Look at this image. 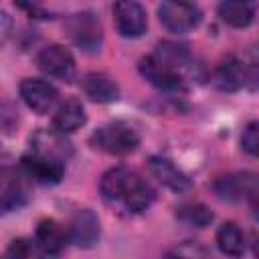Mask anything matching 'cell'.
Returning a JSON list of instances; mask_svg holds the SVG:
<instances>
[{"label":"cell","instance_id":"ba28073f","mask_svg":"<svg viewBox=\"0 0 259 259\" xmlns=\"http://www.w3.org/2000/svg\"><path fill=\"white\" fill-rule=\"evenodd\" d=\"M113 18H115L117 32L125 38H138L146 32V26H148L146 10L138 2H132V0L115 2L113 4Z\"/></svg>","mask_w":259,"mask_h":259},{"label":"cell","instance_id":"277c9868","mask_svg":"<svg viewBox=\"0 0 259 259\" xmlns=\"http://www.w3.org/2000/svg\"><path fill=\"white\" fill-rule=\"evenodd\" d=\"M30 198V178L22 168H0V214L12 212L24 206Z\"/></svg>","mask_w":259,"mask_h":259},{"label":"cell","instance_id":"4fadbf2b","mask_svg":"<svg viewBox=\"0 0 259 259\" xmlns=\"http://www.w3.org/2000/svg\"><path fill=\"white\" fill-rule=\"evenodd\" d=\"M20 168L26 172L30 180L40 184H57L65 174V164L57 160H49L38 154H24L20 158Z\"/></svg>","mask_w":259,"mask_h":259},{"label":"cell","instance_id":"9c48e42d","mask_svg":"<svg viewBox=\"0 0 259 259\" xmlns=\"http://www.w3.org/2000/svg\"><path fill=\"white\" fill-rule=\"evenodd\" d=\"M40 71H45L49 77L61 79V81H69L75 75V59L71 55L69 49H65L63 45H51L47 49H42L38 53L36 59Z\"/></svg>","mask_w":259,"mask_h":259},{"label":"cell","instance_id":"7402d4cb","mask_svg":"<svg viewBox=\"0 0 259 259\" xmlns=\"http://www.w3.org/2000/svg\"><path fill=\"white\" fill-rule=\"evenodd\" d=\"M6 259H45V253L36 241L14 239L6 249Z\"/></svg>","mask_w":259,"mask_h":259},{"label":"cell","instance_id":"5bb4252c","mask_svg":"<svg viewBox=\"0 0 259 259\" xmlns=\"http://www.w3.org/2000/svg\"><path fill=\"white\" fill-rule=\"evenodd\" d=\"M69 239L83 249L93 247L99 241V219L91 208H81L69 223Z\"/></svg>","mask_w":259,"mask_h":259},{"label":"cell","instance_id":"6da1fadb","mask_svg":"<svg viewBox=\"0 0 259 259\" xmlns=\"http://www.w3.org/2000/svg\"><path fill=\"white\" fill-rule=\"evenodd\" d=\"M99 190L107 206L125 214H138L154 200V190L150 184L138 172L125 166L109 168L99 182Z\"/></svg>","mask_w":259,"mask_h":259},{"label":"cell","instance_id":"52a82bcc","mask_svg":"<svg viewBox=\"0 0 259 259\" xmlns=\"http://www.w3.org/2000/svg\"><path fill=\"white\" fill-rule=\"evenodd\" d=\"M30 146H32V154L45 156L49 160H57L61 164H65L73 156L71 142L65 138V134L57 130H45V127L36 130L30 136Z\"/></svg>","mask_w":259,"mask_h":259},{"label":"cell","instance_id":"9a60e30c","mask_svg":"<svg viewBox=\"0 0 259 259\" xmlns=\"http://www.w3.org/2000/svg\"><path fill=\"white\" fill-rule=\"evenodd\" d=\"M148 168L158 178L160 184H164L166 188H170L174 192H184V190L190 188V178L172 160H168V158L152 156L148 160Z\"/></svg>","mask_w":259,"mask_h":259},{"label":"cell","instance_id":"7c38bea8","mask_svg":"<svg viewBox=\"0 0 259 259\" xmlns=\"http://www.w3.org/2000/svg\"><path fill=\"white\" fill-rule=\"evenodd\" d=\"M214 192L223 200H243L257 196V176L251 172H237L229 176H221L212 184Z\"/></svg>","mask_w":259,"mask_h":259},{"label":"cell","instance_id":"7a4b0ae2","mask_svg":"<svg viewBox=\"0 0 259 259\" xmlns=\"http://www.w3.org/2000/svg\"><path fill=\"white\" fill-rule=\"evenodd\" d=\"M190 65V55L186 45L164 40L156 51L140 61L142 77L158 89H178L184 81L182 73Z\"/></svg>","mask_w":259,"mask_h":259},{"label":"cell","instance_id":"d4e9b609","mask_svg":"<svg viewBox=\"0 0 259 259\" xmlns=\"http://www.w3.org/2000/svg\"><path fill=\"white\" fill-rule=\"evenodd\" d=\"M10 30H12V18L4 10H0V42H4L8 38Z\"/></svg>","mask_w":259,"mask_h":259},{"label":"cell","instance_id":"cb8c5ba5","mask_svg":"<svg viewBox=\"0 0 259 259\" xmlns=\"http://www.w3.org/2000/svg\"><path fill=\"white\" fill-rule=\"evenodd\" d=\"M257 121H251L241 136V146L245 152H249L251 156H257V148H259V130H257Z\"/></svg>","mask_w":259,"mask_h":259},{"label":"cell","instance_id":"d6986e66","mask_svg":"<svg viewBox=\"0 0 259 259\" xmlns=\"http://www.w3.org/2000/svg\"><path fill=\"white\" fill-rule=\"evenodd\" d=\"M217 245L221 249L223 255L227 257H243L245 249H247V239L245 233L239 229V225L235 223H223L221 229L217 231Z\"/></svg>","mask_w":259,"mask_h":259},{"label":"cell","instance_id":"e0dca14e","mask_svg":"<svg viewBox=\"0 0 259 259\" xmlns=\"http://www.w3.org/2000/svg\"><path fill=\"white\" fill-rule=\"evenodd\" d=\"M34 241L42 249L45 255H59L67 245V231L57 221L45 219L36 227Z\"/></svg>","mask_w":259,"mask_h":259},{"label":"cell","instance_id":"30bf717a","mask_svg":"<svg viewBox=\"0 0 259 259\" xmlns=\"http://www.w3.org/2000/svg\"><path fill=\"white\" fill-rule=\"evenodd\" d=\"M69 36L85 51H95L101 42V24L93 12H79L67 20Z\"/></svg>","mask_w":259,"mask_h":259},{"label":"cell","instance_id":"5b68a950","mask_svg":"<svg viewBox=\"0 0 259 259\" xmlns=\"http://www.w3.org/2000/svg\"><path fill=\"white\" fill-rule=\"evenodd\" d=\"M158 18L162 22L164 28H168L170 32H188L194 26H198L200 22V10L194 4L188 2H162L158 6Z\"/></svg>","mask_w":259,"mask_h":259},{"label":"cell","instance_id":"8fae6325","mask_svg":"<svg viewBox=\"0 0 259 259\" xmlns=\"http://www.w3.org/2000/svg\"><path fill=\"white\" fill-rule=\"evenodd\" d=\"M22 101L36 113H49L59 101V91L42 79H24L20 83Z\"/></svg>","mask_w":259,"mask_h":259},{"label":"cell","instance_id":"2e32d148","mask_svg":"<svg viewBox=\"0 0 259 259\" xmlns=\"http://www.w3.org/2000/svg\"><path fill=\"white\" fill-rule=\"evenodd\" d=\"M81 89L83 93L97 103H111L119 97V87L115 85L113 79H109L103 73H89L81 79Z\"/></svg>","mask_w":259,"mask_h":259},{"label":"cell","instance_id":"8992f818","mask_svg":"<svg viewBox=\"0 0 259 259\" xmlns=\"http://www.w3.org/2000/svg\"><path fill=\"white\" fill-rule=\"evenodd\" d=\"M253 63L239 59L235 55L225 57L214 69V85L223 91H237L253 77Z\"/></svg>","mask_w":259,"mask_h":259},{"label":"cell","instance_id":"603a6c76","mask_svg":"<svg viewBox=\"0 0 259 259\" xmlns=\"http://www.w3.org/2000/svg\"><path fill=\"white\" fill-rule=\"evenodd\" d=\"M164 259H210V257H208L206 247L200 245L198 241H184L172 247Z\"/></svg>","mask_w":259,"mask_h":259},{"label":"cell","instance_id":"44dd1931","mask_svg":"<svg viewBox=\"0 0 259 259\" xmlns=\"http://www.w3.org/2000/svg\"><path fill=\"white\" fill-rule=\"evenodd\" d=\"M176 217H178L182 223L190 225V227H206V225L212 221V212H210L204 204H198V202L180 206L178 212H176Z\"/></svg>","mask_w":259,"mask_h":259},{"label":"cell","instance_id":"ac0fdd59","mask_svg":"<svg viewBox=\"0 0 259 259\" xmlns=\"http://www.w3.org/2000/svg\"><path fill=\"white\" fill-rule=\"evenodd\" d=\"M85 119L87 117H85V109H83L81 101L75 97H69L57 107V111L53 115V130H57L61 134H69V132L79 130L85 123Z\"/></svg>","mask_w":259,"mask_h":259},{"label":"cell","instance_id":"ffe728a7","mask_svg":"<svg viewBox=\"0 0 259 259\" xmlns=\"http://www.w3.org/2000/svg\"><path fill=\"white\" fill-rule=\"evenodd\" d=\"M219 16L235 28H245L253 22L255 6L251 2H223L219 4Z\"/></svg>","mask_w":259,"mask_h":259},{"label":"cell","instance_id":"3957f363","mask_svg":"<svg viewBox=\"0 0 259 259\" xmlns=\"http://www.w3.org/2000/svg\"><path fill=\"white\" fill-rule=\"evenodd\" d=\"M91 144L111 156H125L134 152L140 144V134L134 125L125 121H113L107 125H101L99 130L93 132Z\"/></svg>","mask_w":259,"mask_h":259}]
</instances>
